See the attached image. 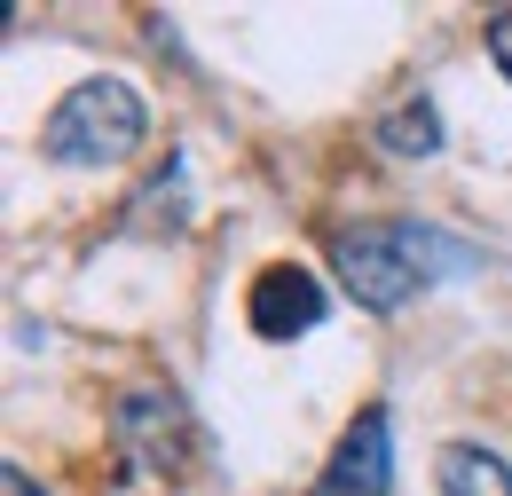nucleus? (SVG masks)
Segmentation results:
<instances>
[{
  "instance_id": "obj_1",
  "label": "nucleus",
  "mask_w": 512,
  "mask_h": 496,
  "mask_svg": "<svg viewBox=\"0 0 512 496\" xmlns=\"http://www.w3.org/2000/svg\"><path fill=\"white\" fill-rule=\"evenodd\" d=\"M331 268H339V284H347L355 308L394 315L418 284H434L449 268H473V252L434 237V229H410V221H363V229L331 237Z\"/></svg>"
},
{
  "instance_id": "obj_2",
  "label": "nucleus",
  "mask_w": 512,
  "mask_h": 496,
  "mask_svg": "<svg viewBox=\"0 0 512 496\" xmlns=\"http://www.w3.org/2000/svg\"><path fill=\"white\" fill-rule=\"evenodd\" d=\"M142 134H150V111H142V95H134L127 79H79L64 87V103L40 119V158L48 166H127L134 150H142Z\"/></svg>"
},
{
  "instance_id": "obj_3",
  "label": "nucleus",
  "mask_w": 512,
  "mask_h": 496,
  "mask_svg": "<svg viewBox=\"0 0 512 496\" xmlns=\"http://www.w3.org/2000/svg\"><path fill=\"white\" fill-rule=\"evenodd\" d=\"M111 434H119V449H127L142 473H158V481H190L197 465H205V426H197V410L174 386H134V394H119Z\"/></svg>"
},
{
  "instance_id": "obj_4",
  "label": "nucleus",
  "mask_w": 512,
  "mask_h": 496,
  "mask_svg": "<svg viewBox=\"0 0 512 496\" xmlns=\"http://www.w3.org/2000/svg\"><path fill=\"white\" fill-rule=\"evenodd\" d=\"M323 308H331V292H323V276H308L300 260H268L253 276V292H245V323H253V339H268V347L316 331Z\"/></svg>"
},
{
  "instance_id": "obj_5",
  "label": "nucleus",
  "mask_w": 512,
  "mask_h": 496,
  "mask_svg": "<svg viewBox=\"0 0 512 496\" xmlns=\"http://www.w3.org/2000/svg\"><path fill=\"white\" fill-rule=\"evenodd\" d=\"M386 489H394V426H386V410H363L339 434V449H331V465L308 496H386Z\"/></svg>"
},
{
  "instance_id": "obj_6",
  "label": "nucleus",
  "mask_w": 512,
  "mask_h": 496,
  "mask_svg": "<svg viewBox=\"0 0 512 496\" xmlns=\"http://www.w3.org/2000/svg\"><path fill=\"white\" fill-rule=\"evenodd\" d=\"M434 481H442V496H512V465L481 441H449L434 457Z\"/></svg>"
},
{
  "instance_id": "obj_7",
  "label": "nucleus",
  "mask_w": 512,
  "mask_h": 496,
  "mask_svg": "<svg viewBox=\"0 0 512 496\" xmlns=\"http://www.w3.org/2000/svg\"><path fill=\"white\" fill-rule=\"evenodd\" d=\"M371 134H379L386 158H434V150H442V111H434L426 95H402L394 111H379Z\"/></svg>"
},
{
  "instance_id": "obj_8",
  "label": "nucleus",
  "mask_w": 512,
  "mask_h": 496,
  "mask_svg": "<svg viewBox=\"0 0 512 496\" xmlns=\"http://www.w3.org/2000/svg\"><path fill=\"white\" fill-rule=\"evenodd\" d=\"M489 63L512 79V8H497V16H489Z\"/></svg>"
},
{
  "instance_id": "obj_9",
  "label": "nucleus",
  "mask_w": 512,
  "mask_h": 496,
  "mask_svg": "<svg viewBox=\"0 0 512 496\" xmlns=\"http://www.w3.org/2000/svg\"><path fill=\"white\" fill-rule=\"evenodd\" d=\"M0 496H48V489H40L24 465H0Z\"/></svg>"
}]
</instances>
